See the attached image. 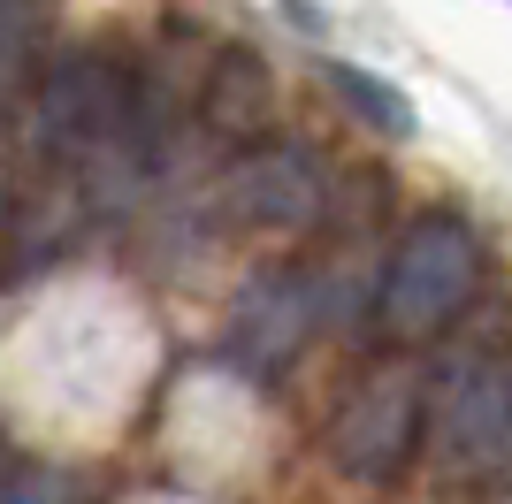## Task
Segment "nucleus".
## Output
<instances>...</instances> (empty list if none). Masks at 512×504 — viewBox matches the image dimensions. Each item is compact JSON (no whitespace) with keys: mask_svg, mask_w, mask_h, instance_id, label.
I'll list each match as a JSON object with an SVG mask.
<instances>
[{"mask_svg":"<svg viewBox=\"0 0 512 504\" xmlns=\"http://www.w3.org/2000/svg\"><path fill=\"white\" fill-rule=\"evenodd\" d=\"M268 107H276V92H268V62L245 54V46H222L214 69H207V84H199V115H207V130H214V138H260Z\"/></svg>","mask_w":512,"mask_h":504,"instance_id":"obj_7","label":"nucleus"},{"mask_svg":"<svg viewBox=\"0 0 512 504\" xmlns=\"http://www.w3.org/2000/svg\"><path fill=\"white\" fill-rule=\"evenodd\" d=\"M39 62V0H0V100H16Z\"/></svg>","mask_w":512,"mask_h":504,"instance_id":"obj_9","label":"nucleus"},{"mask_svg":"<svg viewBox=\"0 0 512 504\" xmlns=\"http://www.w3.org/2000/svg\"><path fill=\"white\" fill-rule=\"evenodd\" d=\"M130 123V77L107 54H69L39 84V138L54 153H100Z\"/></svg>","mask_w":512,"mask_h":504,"instance_id":"obj_4","label":"nucleus"},{"mask_svg":"<svg viewBox=\"0 0 512 504\" xmlns=\"http://www.w3.org/2000/svg\"><path fill=\"white\" fill-rule=\"evenodd\" d=\"M474 283H482V245L459 214H421L406 222V237L390 245L383 283H375V321H383L398 344H428L444 321L467 314Z\"/></svg>","mask_w":512,"mask_h":504,"instance_id":"obj_1","label":"nucleus"},{"mask_svg":"<svg viewBox=\"0 0 512 504\" xmlns=\"http://www.w3.org/2000/svg\"><path fill=\"white\" fill-rule=\"evenodd\" d=\"M0 504H85V497H77V474H62L46 459H16L0 466Z\"/></svg>","mask_w":512,"mask_h":504,"instance_id":"obj_10","label":"nucleus"},{"mask_svg":"<svg viewBox=\"0 0 512 504\" xmlns=\"http://www.w3.org/2000/svg\"><path fill=\"white\" fill-rule=\"evenodd\" d=\"M222 214L245 230H306L329 207V176L306 146H253L245 161L222 176Z\"/></svg>","mask_w":512,"mask_h":504,"instance_id":"obj_5","label":"nucleus"},{"mask_svg":"<svg viewBox=\"0 0 512 504\" xmlns=\"http://www.w3.org/2000/svg\"><path fill=\"white\" fill-rule=\"evenodd\" d=\"M314 321H321V291L306 275L260 268L230 306V344H237V359H245L253 375H276V367H291V359L306 352Z\"/></svg>","mask_w":512,"mask_h":504,"instance_id":"obj_6","label":"nucleus"},{"mask_svg":"<svg viewBox=\"0 0 512 504\" xmlns=\"http://www.w3.org/2000/svg\"><path fill=\"white\" fill-rule=\"evenodd\" d=\"M329 84H337L344 107H360V115H367V130H390V138H406V130H413V107H406V92H398V84L367 77V69H352V62L329 69Z\"/></svg>","mask_w":512,"mask_h":504,"instance_id":"obj_8","label":"nucleus"},{"mask_svg":"<svg viewBox=\"0 0 512 504\" xmlns=\"http://www.w3.org/2000/svg\"><path fill=\"white\" fill-rule=\"evenodd\" d=\"M421 428H428L421 367H375V375L337 405V420H329V459H337L352 482H398L406 459L421 451Z\"/></svg>","mask_w":512,"mask_h":504,"instance_id":"obj_2","label":"nucleus"},{"mask_svg":"<svg viewBox=\"0 0 512 504\" xmlns=\"http://www.w3.org/2000/svg\"><path fill=\"white\" fill-rule=\"evenodd\" d=\"M436 466L451 482H490L512 466V352H482L444 375L436 398Z\"/></svg>","mask_w":512,"mask_h":504,"instance_id":"obj_3","label":"nucleus"}]
</instances>
